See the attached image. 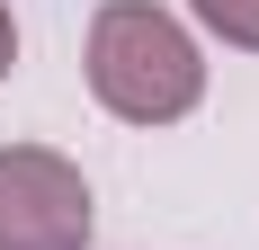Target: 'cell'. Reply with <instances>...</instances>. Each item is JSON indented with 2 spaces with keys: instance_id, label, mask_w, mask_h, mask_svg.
I'll return each instance as SVG.
<instances>
[{
  "instance_id": "1",
  "label": "cell",
  "mask_w": 259,
  "mask_h": 250,
  "mask_svg": "<svg viewBox=\"0 0 259 250\" xmlns=\"http://www.w3.org/2000/svg\"><path fill=\"white\" fill-rule=\"evenodd\" d=\"M90 99L125 125H179L206 99V54L170 9L152 0H107L90 18Z\"/></svg>"
},
{
  "instance_id": "2",
  "label": "cell",
  "mask_w": 259,
  "mask_h": 250,
  "mask_svg": "<svg viewBox=\"0 0 259 250\" xmlns=\"http://www.w3.org/2000/svg\"><path fill=\"white\" fill-rule=\"evenodd\" d=\"M90 179L54 143H9L0 152V250H90Z\"/></svg>"
},
{
  "instance_id": "3",
  "label": "cell",
  "mask_w": 259,
  "mask_h": 250,
  "mask_svg": "<svg viewBox=\"0 0 259 250\" xmlns=\"http://www.w3.org/2000/svg\"><path fill=\"white\" fill-rule=\"evenodd\" d=\"M188 9H197V27H206V36L259 54V0H188Z\"/></svg>"
},
{
  "instance_id": "4",
  "label": "cell",
  "mask_w": 259,
  "mask_h": 250,
  "mask_svg": "<svg viewBox=\"0 0 259 250\" xmlns=\"http://www.w3.org/2000/svg\"><path fill=\"white\" fill-rule=\"evenodd\" d=\"M9 63H18V18H9V0H0V80H9Z\"/></svg>"
}]
</instances>
